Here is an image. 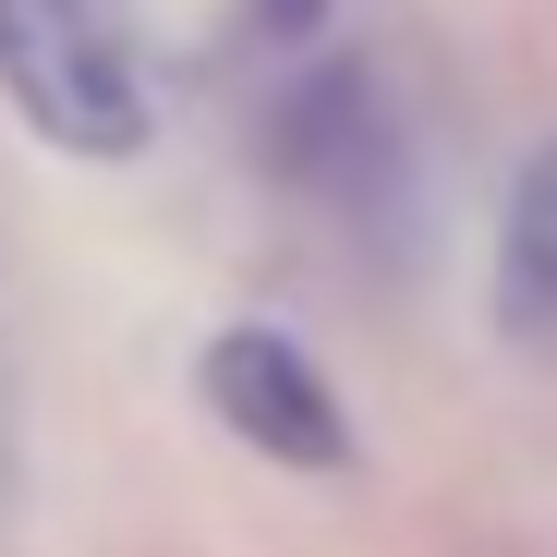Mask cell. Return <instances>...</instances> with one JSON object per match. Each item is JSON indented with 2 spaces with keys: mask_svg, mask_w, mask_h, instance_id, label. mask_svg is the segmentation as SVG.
<instances>
[{
  "mask_svg": "<svg viewBox=\"0 0 557 557\" xmlns=\"http://www.w3.org/2000/svg\"><path fill=\"white\" fill-rule=\"evenodd\" d=\"M0 98H13L61 158H146V85L98 0H0Z\"/></svg>",
  "mask_w": 557,
  "mask_h": 557,
  "instance_id": "1",
  "label": "cell"
},
{
  "mask_svg": "<svg viewBox=\"0 0 557 557\" xmlns=\"http://www.w3.org/2000/svg\"><path fill=\"white\" fill-rule=\"evenodd\" d=\"M497 327L557 339V146H533L521 182H509V231H497Z\"/></svg>",
  "mask_w": 557,
  "mask_h": 557,
  "instance_id": "4",
  "label": "cell"
},
{
  "mask_svg": "<svg viewBox=\"0 0 557 557\" xmlns=\"http://www.w3.org/2000/svg\"><path fill=\"white\" fill-rule=\"evenodd\" d=\"M255 25H267V37H315L327 0H255Z\"/></svg>",
  "mask_w": 557,
  "mask_h": 557,
  "instance_id": "5",
  "label": "cell"
},
{
  "mask_svg": "<svg viewBox=\"0 0 557 557\" xmlns=\"http://www.w3.org/2000/svg\"><path fill=\"white\" fill-rule=\"evenodd\" d=\"M195 388H207V412H219L243 448L292 460V473H339V460H351L339 388L304 363V339H278V327H219L207 363H195Z\"/></svg>",
  "mask_w": 557,
  "mask_h": 557,
  "instance_id": "2",
  "label": "cell"
},
{
  "mask_svg": "<svg viewBox=\"0 0 557 557\" xmlns=\"http://www.w3.org/2000/svg\"><path fill=\"white\" fill-rule=\"evenodd\" d=\"M278 170H292L304 195H327V207L388 195V98H376L363 61H327L304 98L278 110Z\"/></svg>",
  "mask_w": 557,
  "mask_h": 557,
  "instance_id": "3",
  "label": "cell"
}]
</instances>
